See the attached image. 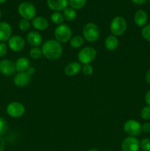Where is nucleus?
Returning a JSON list of instances; mask_svg holds the SVG:
<instances>
[{
  "mask_svg": "<svg viewBox=\"0 0 150 151\" xmlns=\"http://www.w3.org/2000/svg\"><path fill=\"white\" fill-rule=\"evenodd\" d=\"M145 102L147 106H150V89L146 92L145 95Z\"/></svg>",
  "mask_w": 150,
  "mask_h": 151,
  "instance_id": "35",
  "label": "nucleus"
},
{
  "mask_svg": "<svg viewBox=\"0 0 150 151\" xmlns=\"http://www.w3.org/2000/svg\"><path fill=\"white\" fill-rule=\"evenodd\" d=\"M7 49H8V47L5 43L0 42V58L4 57L7 54Z\"/></svg>",
  "mask_w": 150,
  "mask_h": 151,
  "instance_id": "32",
  "label": "nucleus"
},
{
  "mask_svg": "<svg viewBox=\"0 0 150 151\" xmlns=\"http://www.w3.org/2000/svg\"><path fill=\"white\" fill-rule=\"evenodd\" d=\"M16 72L15 63L9 59L0 60V73L4 76H10Z\"/></svg>",
  "mask_w": 150,
  "mask_h": 151,
  "instance_id": "11",
  "label": "nucleus"
},
{
  "mask_svg": "<svg viewBox=\"0 0 150 151\" xmlns=\"http://www.w3.org/2000/svg\"><path fill=\"white\" fill-rule=\"evenodd\" d=\"M119 39L116 36L113 35H110L106 38L104 41V46L105 48L109 51H113L116 50L119 47Z\"/></svg>",
  "mask_w": 150,
  "mask_h": 151,
  "instance_id": "20",
  "label": "nucleus"
},
{
  "mask_svg": "<svg viewBox=\"0 0 150 151\" xmlns=\"http://www.w3.org/2000/svg\"><path fill=\"white\" fill-rule=\"evenodd\" d=\"M35 67H33V66H29V67L28 68L27 70L26 71V73H27L29 75H30V76L33 75V74L35 73Z\"/></svg>",
  "mask_w": 150,
  "mask_h": 151,
  "instance_id": "36",
  "label": "nucleus"
},
{
  "mask_svg": "<svg viewBox=\"0 0 150 151\" xmlns=\"http://www.w3.org/2000/svg\"><path fill=\"white\" fill-rule=\"evenodd\" d=\"M82 72L85 76H90L94 72V67L91 64H85L82 66Z\"/></svg>",
  "mask_w": 150,
  "mask_h": 151,
  "instance_id": "31",
  "label": "nucleus"
},
{
  "mask_svg": "<svg viewBox=\"0 0 150 151\" xmlns=\"http://www.w3.org/2000/svg\"><path fill=\"white\" fill-rule=\"evenodd\" d=\"M82 35L84 39L88 42L94 43L98 41L100 35V30L96 24L90 22L86 24L82 29Z\"/></svg>",
  "mask_w": 150,
  "mask_h": 151,
  "instance_id": "2",
  "label": "nucleus"
},
{
  "mask_svg": "<svg viewBox=\"0 0 150 151\" xmlns=\"http://www.w3.org/2000/svg\"><path fill=\"white\" fill-rule=\"evenodd\" d=\"M63 16L64 17L65 20L68 21V22H72L76 17V10H74V9L71 7H67L63 10Z\"/></svg>",
  "mask_w": 150,
  "mask_h": 151,
  "instance_id": "21",
  "label": "nucleus"
},
{
  "mask_svg": "<svg viewBox=\"0 0 150 151\" xmlns=\"http://www.w3.org/2000/svg\"><path fill=\"white\" fill-rule=\"evenodd\" d=\"M147 20H148V15L145 10H137L134 16V22L137 26L139 27H144V26H146V24L147 23Z\"/></svg>",
  "mask_w": 150,
  "mask_h": 151,
  "instance_id": "17",
  "label": "nucleus"
},
{
  "mask_svg": "<svg viewBox=\"0 0 150 151\" xmlns=\"http://www.w3.org/2000/svg\"><path fill=\"white\" fill-rule=\"evenodd\" d=\"M7 130H8L7 122L2 116H0V137H2L3 135H4Z\"/></svg>",
  "mask_w": 150,
  "mask_h": 151,
  "instance_id": "26",
  "label": "nucleus"
},
{
  "mask_svg": "<svg viewBox=\"0 0 150 151\" xmlns=\"http://www.w3.org/2000/svg\"><path fill=\"white\" fill-rule=\"evenodd\" d=\"M145 78H146V81L147 83L149 84L150 85V69L147 71L146 74Z\"/></svg>",
  "mask_w": 150,
  "mask_h": 151,
  "instance_id": "37",
  "label": "nucleus"
},
{
  "mask_svg": "<svg viewBox=\"0 0 150 151\" xmlns=\"http://www.w3.org/2000/svg\"><path fill=\"white\" fill-rule=\"evenodd\" d=\"M6 1H7V0H0V4H2V3L5 2Z\"/></svg>",
  "mask_w": 150,
  "mask_h": 151,
  "instance_id": "40",
  "label": "nucleus"
},
{
  "mask_svg": "<svg viewBox=\"0 0 150 151\" xmlns=\"http://www.w3.org/2000/svg\"><path fill=\"white\" fill-rule=\"evenodd\" d=\"M47 5L54 12H60L68 7L69 0H47Z\"/></svg>",
  "mask_w": 150,
  "mask_h": 151,
  "instance_id": "15",
  "label": "nucleus"
},
{
  "mask_svg": "<svg viewBox=\"0 0 150 151\" xmlns=\"http://www.w3.org/2000/svg\"><path fill=\"white\" fill-rule=\"evenodd\" d=\"M29 66H30V62L28 60V58H26L25 57L19 58L15 62L16 71H17L19 72H26Z\"/></svg>",
  "mask_w": 150,
  "mask_h": 151,
  "instance_id": "19",
  "label": "nucleus"
},
{
  "mask_svg": "<svg viewBox=\"0 0 150 151\" xmlns=\"http://www.w3.org/2000/svg\"><path fill=\"white\" fill-rule=\"evenodd\" d=\"M96 57V50L92 47H85L78 52L77 58L80 63L90 64Z\"/></svg>",
  "mask_w": 150,
  "mask_h": 151,
  "instance_id": "5",
  "label": "nucleus"
},
{
  "mask_svg": "<svg viewBox=\"0 0 150 151\" xmlns=\"http://www.w3.org/2000/svg\"><path fill=\"white\" fill-rule=\"evenodd\" d=\"M69 41H70V45L72 48L79 49L84 44L85 39L83 37L80 36V35H75V36L72 37Z\"/></svg>",
  "mask_w": 150,
  "mask_h": 151,
  "instance_id": "22",
  "label": "nucleus"
},
{
  "mask_svg": "<svg viewBox=\"0 0 150 151\" xmlns=\"http://www.w3.org/2000/svg\"><path fill=\"white\" fill-rule=\"evenodd\" d=\"M6 143L2 137H0V151H4L5 148Z\"/></svg>",
  "mask_w": 150,
  "mask_h": 151,
  "instance_id": "34",
  "label": "nucleus"
},
{
  "mask_svg": "<svg viewBox=\"0 0 150 151\" xmlns=\"http://www.w3.org/2000/svg\"><path fill=\"white\" fill-rule=\"evenodd\" d=\"M50 19L51 22L54 24L57 25H60L63 24L64 22V17H63V14L60 12H54L50 16Z\"/></svg>",
  "mask_w": 150,
  "mask_h": 151,
  "instance_id": "23",
  "label": "nucleus"
},
{
  "mask_svg": "<svg viewBox=\"0 0 150 151\" xmlns=\"http://www.w3.org/2000/svg\"><path fill=\"white\" fill-rule=\"evenodd\" d=\"M140 149V141L135 137H126L121 143L122 151H138Z\"/></svg>",
  "mask_w": 150,
  "mask_h": 151,
  "instance_id": "10",
  "label": "nucleus"
},
{
  "mask_svg": "<svg viewBox=\"0 0 150 151\" xmlns=\"http://www.w3.org/2000/svg\"><path fill=\"white\" fill-rule=\"evenodd\" d=\"M1 16H2V13H1V9H0V19H1Z\"/></svg>",
  "mask_w": 150,
  "mask_h": 151,
  "instance_id": "41",
  "label": "nucleus"
},
{
  "mask_svg": "<svg viewBox=\"0 0 150 151\" xmlns=\"http://www.w3.org/2000/svg\"><path fill=\"white\" fill-rule=\"evenodd\" d=\"M86 1L87 0H69V4L74 10H79L85 5Z\"/></svg>",
  "mask_w": 150,
  "mask_h": 151,
  "instance_id": "25",
  "label": "nucleus"
},
{
  "mask_svg": "<svg viewBox=\"0 0 150 151\" xmlns=\"http://www.w3.org/2000/svg\"><path fill=\"white\" fill-rule=\"evenodd\" d=\"M88 151H99V150H97V149L93 148V149H90V150H88Z\"/></svg>",
  "mask_w": 150,
  "mask_h": 151,
  "instance_id": "39",
  "label": "nucleus"
},
{
  "mask_svg": "<svg viewBox=\"0 0 150 151\" xmlns=\"http://www.w3.org/2000/svg\"><path fill=\"white\" fill-rule=\"evenodd\" d=\"M134 4H143L146 1V0H131Z\"/></svg>",
  "mask_w": 150,
  "mask_h": 151,
  "instance_id": "38",
  "label": "nucleus"
},
{
  "mask_svg": "<svg viewBox=\"0 0 150 151\" xmlns=\"http://www.w3.org/2000/svg\"><path fill=\"white\" fill-rule=\"evenodd\" d=\"M7 47L13 52H21L25 47V41L20 35H12L7 41Z\"/></svg>",
  "mask_w": 150,
  "mask_h": 151,
  "instance_id": "9",
  "label": "nucleus"
},
{
  "mask_svg": "<svg viewBox=\"0 0 150 151\" xmlns=\"http://www.w3.org/2000/svg\"><path fill=\"white\" fill-rule=\"evenodd\" d=\"M141 35L146 41L150 42V24H147L143 27L141 30Z\"/></svg>",
  "mask_w": 150,
  "mask_h": 151,
  "instance_id": "28",
  "label": "nucleus"
},
{
  "mask_svg": "<svg viewBox=\"0 0 150 151\" xmlns=\"http://www.w3.org/2000/svg\"><path fill=\"white\" fill-rule=\"evenodd\" d=\"M12 36V27L6 22H0V42L7 41Z\"/></svg>",
  "mask_w": 150,
  "mask_h": 151,
  "instance_id": "12",
  "label": "nucleus"
},
{
  "mask_svg": "<svg viewBox=\"0 0 150 151\" xmlns=\"http://www.w3.org/2000/svg\"><path fill=\"white\" fill-rule=\"evenodd\" d=\"M149 62H150V57H149Z\"/></svg>",
  "mask_w": 150,
  "mask_h": 151,
  "instance_id": "42",
  "label": "nucleus"
},
{
  "mask_svg": "<svg viewBox=\"0 0 150 151\" xmlns=\"http://www.w3.org/2000/svg\"><path fill=\"white\" fill-rule=\"evenodd\" d=\"M42 50L39 47H32L29 50V56H30L31 58L34 59V60H38V59H40L42 57Z\"/></svg>",
  "mask_w": 150,
  "mask_h": 151,
  "instance_id": "24",
  "label": "nucleus"
},
{
  "mask_svg": "<svg viewBox=\"0 0 150 151\" xmlns=\"http://www.w3.org/2000/svg\"><path fill=\"white\" fill-rule=\"evenodd\" d=\"M56 41L60 44H65L70 41L72 35V30L70 27L66 24L57 25L54 32Z\"/></svg>",
  "mask_w": 150,
  "mask_h": 151,
  "instance_id": "3",
  "label": "nucleus"
},
{
  "mask_svg": "<svg viewBox=\"0 0 150 151\" xmlns=\"http://www.w3.org/2000/svg\"><path fill=\"white\" fill-rule=\"evenodd\" d=\"M142 131L145 133H150V122H144L141 125Z\"/></svg>",
  "mask_w": 150,
  "mask_h": 151,
  "instance_id": "33",
  "label": "nucleus"
},
{
  "mask_svg": "<svg viewBox=\"0 0 150 151\" xmlns=\"http://www.w3.org/2000/svg\"><path fill=\"white\" fill-rule=\"evenodd\" d=\"M127 28V23L122 16H116L111 21L110 24V29L112 34L115 36H121L126 32Z\"/></svg>",
  "mask_w": 150,
  "mask_h": 151,
  "instance_id": "4",
  "label": "nucleus"
},
{
  "mask_svg": "<svg viewBox=\"0 0 150 151\" xmlns=\"http://www.w3.org/2000/svg\"><path fill=\"white\" fill-rule=\"evenodd\" d=\"M18 11L19 15L23 19L27 20H32L36 15V8L32 3L24 1L21 3L18 7Z\"/></svg>",
  "mask_w": 150,
  "mask_h": 151,
  "instance_id": "6",
  "label": "nucleus"
},
{
  "mask_svg": "<svg viewBox=\"0 0 150 151\" xmlns=\"http://www.w3.org/2000/svg\"><path fill=\"white\" fill-rule=\"evenodd\" d=\"M30 22L29 20L25 19H22L19 22V27L20 29V30L23 31V32H26L30 27Z\"/></svg>",
  "mask_w": 150,
  "mask_h": 151,
  "instance_id": "27",
  "label": "nucleus"
},
{
  "mask_svg": "<svg viewBox=\"0 0 150 151\" xmlns=\"http://www.w3.org/2000/svg\"><path fill=\"white\" fill-rule=\"evenodd\" d=\"M26 41L32 47H39L43 43V37L38 31H30L26 35Z\"/></svg>",
  "mask_w": 150,
  "mask_h": 151,
  "instance_id": "13",
  "label": "nucleus"
},
{
  "mask_svg": "<svg viewBox=\"0 0 150 151\" xmlns=\"http://www.w3.org/2000/svg\"><path fill=\"white\" fill-rule=\"evenodd\" d=\"M7 114L13 118L21 117L25 113V107L19 102H12L7 106Z\"/></svg>",
  "mask_w": 150,
  "mask_h": 151,
  "instance_id": "8",
  "label": "nucleus"
},
{
  "mask_svg": "<svg viewBox=\"0 0 150 151\" xmlns=\"http://www.w3.org/2000/svg\"><path fill=\"white\" fill-rule=\"evenodd\" d=\"M140 147L143 151H150V139L145 138L141 140Z\"/></svg>",
  "mask_w": 150,
  "mask_h": 151,
  "instance_id": "29",
  "label": "nucleus"
},
{
  "mask_svg": "<svg viewBox=\"0 0 150 151\" xmlns=\"http://www.w3.org/2000/svg\"><path fill=\"white\" fill-rule=\"evenodd\" d=\"M31 81V76L26 72H19L13 78V83L18 87H24Z\"/></svg>",
  "mask_w": 150,
  "mask_h": 151,
  "instance_id": "14",
  "label": "nucleus"
},
{
  "mask_svg": "<svg viewBox=\"0 0 150 151\" xmlns=\"http://www.w3.org/2000/svg\"><path fill=\"white\" fill-rule=\"evenodd\" d=\"M125 133L130 137H137L142 132L141 124L135 119H129L124 125Z\"/></svg>",
  "mask_w": 150,
  "mask_h": 151,
  "instance_id": "7",
  "label": "nucleus"
},
{
  "mask_svg": "<svg viewBox=\"0 0 150 151\" xmlns=\"http://www.w3.org/2000/svg\"><path fill=\"white\" fill-rule=\"evenodd\" d=\"M82 70V66L79 62H71L66 65L64 69V73L69 77H73L77 75Z\"/></svg>",
  "mask_w": 150,
  "mask_h": 151,
  "instance_id": "16",
  "label": "nucleus"
},
{
  "mask_svg": "<svg viewBox=\"0 0 150 151\" xmlns=\"http://www.w3.org/2000/svg\"><path fill=\"white\" fill-rule=\"evenodd\" d=\"M41 50L43 55L48 60H57L63 54V47L61 44L55 39H49L46 41L43 44Z\"/></svg>",
  "mask_w": 150,
  "mask_h": 151,
  "instance_id": "1",
  "label": "nucleus"
},
{
  "mask_svg": "<svg viewBox=\"0 0 150 151\" xmlns=\"http://www.w3.org/2000/svg\"><path fill=\"white\" fill-rule=\"evenodd\" d=\"M32 25L36 30L44 31L49 27V22L43 16H37L32 20Z\"/></svg>",
  "mask_w": 150,
  "mask_h": 151,
  "instance_id": "18",
  "label": "nucleus"
},
{
  "mask_svg": "<svg viewBox=\"0 0 150 151\" xmlns=\"http://www.w3.org/2000/svg\"><path fill=\"white\" fill-rule=\"evenodd\" d=\"M141 116L144 120L150 119V106H144L141 111Z\"/></svg>",
  "mask_w": 150,
  "mask_h": 151,
  "instance_id": "30",
  "label": "nucleus"
},
{
  "mask_svg": "<svg viewBox=\"0 0 150 151\" xmlns=\"http://www.w3.org/2000/svg\"><path fill=\"white\" fill-rule=\"evenodd\" d=\"M149 2H150V0H149Z\"/></svg>",
  "mask_w": 150,
  "mask_h": 151,
  "instance_id": "43",
  "label": "nucleus"
}]
</instances>
